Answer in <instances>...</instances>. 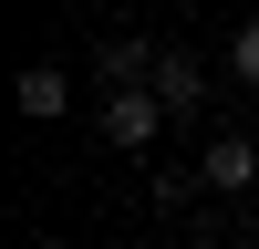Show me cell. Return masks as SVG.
I'll return each mask as SVG.
<instances>
[{"instance_id":"6da1fadb","label":"cell","mask_w":259,"mask_h":249,"mask_svg":"<svg viewBox=\"0 0 259 249\" xmlns=\"http://www.w3.org/2000/svg\"><path fill=\"white\" fill-rule=\"evenodd\" d=\"M104 145H124V156H145V145H156V124H166V94L156 83H124V94H104Z\"/></svg>"},{"instance_id":"7a4b0ae2","label":"cell","mask_w":259,"mask_h":249,"mask_svg":"<svg viewBox=\"0 0 259 249\" xmlns=\"http://www.w3.org/2000/svg\"><path fill=\"white\" fill-rule=\"evenodd\" d=\"M156 94H166V114H197L207 104V62L197 52H156Z\"/></svg>"},{"instance_id":"3957f363","label":"cell","mask_w":259,"mask_h":249,"mask_svg":"<svg viewBox=\"0 0 259 249\" xmlns=\"http://www.w3.org/2000/svg\"><path fill=\"white\" fill-rule=\"evenodd\" d=\"M94 73H104V94H124V83H156V52H145L135 31H114V42L94 52Z\"/></svg>"},{"instance_id":"277c9868","label":"cell","mask_w":259,"mask_h":249,"mask_svg":"<svg viewBox=\"0 0 259 249\" xmlns=\"http://www.w3.org/2000/svg\"><path fill=\"white\" fill-rule=\"evenodd\" d=\"M249 177H259V145L249 135H218V145H207V187H218V197H239Z\"/></svg>"},{"instance_id":"5b68a950","label":"cell","mask_w":259,"mask_h":249,"mask_svg":"<svg viewBox=\"0 0 259 249\" xmlns=\"http://www.w3.org/2000/svg\"><path fill=\"white\" fill-rule=\"evenodd\" d=\"M21 114H31V124L62 114V62H21Z\"/></svg>"},{"instance_id":"8992f818","label":"cell","mask_w":259,"mask_h":249,"mask_svg":"<svg viewBox=\"0 0 259 249\" xmlns=\"http://www.w3.org/2000/svg\"><path fill=\"white\" fill-rule=\"evenodd\" d=\"M228 73L259 83V21H239V31H228Z\"/></svg>"},{"instance_id":"52a82bcc","label":"cell","mask_w":259,"mask_h":249,"mask_svg":"<svg viewBox=\"0 0 259 249\" xmlns=\"http://www.w3.org/2000/svg\"><path fill=\"white\" fill-rule=\"evenodd\" d=\"M41 249H62V239H41Z\"/></svg>"}]
</instances>
